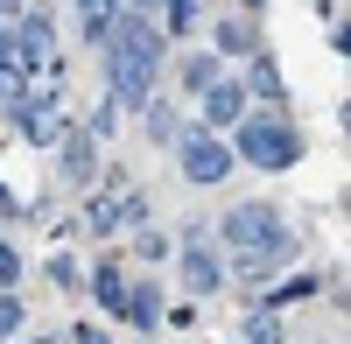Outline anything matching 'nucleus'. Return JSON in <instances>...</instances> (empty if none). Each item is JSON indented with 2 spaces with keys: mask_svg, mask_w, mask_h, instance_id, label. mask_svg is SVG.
I'll return each instance as SVG.
<instances>
[{
  "mask_svg": "<svg viewBox=\"0 0 351 344\" xmlns=\"http://www.w3.org/2000/svg\"><path fill=\"white\" fill-rule=\"evenodd\" d=\"M218 49L239 56V49H246V21H225V28H218Z\"/></svg>",
  "mask_w": 351,
  "mask_h": 344,
  "instance_id": "obj_17",
  "label": "nucleus"
},
{
  "mask_svg": "<svg viewBox=\"0 0 351 344\" xmlns=\"http://www.w3.org/2000/svg\"><path fill=\"white\" fill-rule=\"evenodd\" d=\"M0 56H8V28H0Z\"/></svg>",
  "mask_w": 351,
  "mask_h": 344,
  "instance_id": "obj_22",
  "label": "nucleus"
},
{
  "mask_svg": "<svg viewBox=\"0 0 351 344\" xmlns=\"http://www.w3.org/2000/svg\"><path fill=\"white\" fill-rule=\"evenodd\" d=\"M246 337H253V344H281V323H274V317H253Z\"/></svg>",
  "mask_w": 351,
  "mask_h": 344,
  "instance_id": "obj_18",
  "label": "nucleus"
},
{
  "mask_svg": "<svg viewBox=\"0 0 351 344\" xmlns=\"http://www.w3.org/2000/svg\"><path fill=\"white\" fill-rule=\"evenodd\" d=\"M112 14H120V0H77V21H84V36H106Z\"/></svg>",
  "mask_w": 351,
  "mask_h": 344,
  "instance_id": "obj_13",
  "label": "nucleus"
},
{
  "mask_svg": "<svg viewBox=\"0 0 351 344\" xmlns=\"http://www.w3.org/2000/svg\"><path fill=\"white\" fill-rule=\"evenodd\" d=\"M218 232H225V253H232L246 274H260L267 260H281V253H288V225H281L267 204H239V211H225Z\"/></svg>",
  "mask_w": 351,
  "mask_h": 344,
  "instance_id": "obj_2",
  "label": "nucleus"
},
{
  "mask_svg": "<svg viewBox=\"0 0 351 344\" xmlns=\"http://www.w3.org/2000/svg\"><path fill=\"white\" fill-rule=\"evenodd\" d=\"M155 317H162V295L148 288V281H134V288H127V323L134 330H155Z\"/></svg>",
  "mask_w": 351,
  "mask_h": 344,
  "instance_id": "obj_10",
  "label": "nucleus"
},
{
  "mask_svg": "<svg viewBox=\"0 0 351 344\" xmlns=\"http://www.w3.org/2000/svg\"><path fill=\"white\" fill-rule=\"evenodd\" d=\"M162 8H169V28H162V36H190V28H197V0H162Z\"/></svg>",
  "mask_w": 351,
  "mask_h": 344,
  "instance_id": "obj_14",
  "label": "nucleus"
},
{
  "mask_svg": "<svg viewBox=\"0 0 351 344\" xmlns=\"http://www.w3.org/2000/svg\"><path fill=\"white\" fill-rule=\"evenodd\" d=\"M141 218H148V197L127 190V183H112L92 204V232H127V225H141Z\"/></svg>",
  "mask_w": 351,
  "mask_h": 344,
  "instance_id": "obj_5",
  "label": "nucleus"
},
{
  "mask_svg": "<svg viewBox=\"0 0 351 344\" xmlns=\"http://www.w3.org/2000/svg\"><path fill=\"white\" fill-rule=\"evenodd\" d=\"M204 84H218V64L211 56H190L183 64V92H204Z\"/></svg>",
  "mask_w": 351,
  "mask_h": 344,
  "instance_id": "obj_15",
  "label": "nucleus"
},
{
  "mask_svg": "<svg viewBox=\"0 0 351 344\" xmlns=\"http://www.w3.org/2000/svg\"><path fill=\"white\" fill-rule=\"evenodd\" d=\"M183 281H190V295L225 288V267H218V253L204 246V239H183Z\"/></svg>",
  "mask_w": 351,
  "mask_h": 344,
  "instance_id": "obj_8",
  "label": "nucleus"
},
{
  "mask_svg": "<svg viewBox=\"0 0 351 344\" xmlns=\"http://www.w3.org/2000/svg\"><path fill=\"white\" fill-rule=\"evenodd\" d=\"M246 84H253L260 99H267V112H281V106H288V84H281V64H274L267 49H253V56H246Z\"/></svg>",
  "mask_w": 351,
  "mask_h": 344,
  "instance_id": "obj_9",
  "label": "nucleus"
},
{
  "mask_svg": "<svg viewBox=\"0 0 351 344\" xmlns=\"http://www.w3.org/2000/svg\"><path fill=\"white\" fill-rule=\"evenodd\" d=\"M232 162L246 169H267V176H281V169L302 162V134L281 120V112H260V120H239V140H232Z\"/></svg>",
  "mask_w": 351,
  "mask_h": 344,
  "instance_id": "obj_3",
  "label": "nucleus"
},
{
  "mask_svg": "<svg viewBox=\"0 0 351 344\" xmlns=\"http://www.w3.org/2000/svg\"><path fill=\"white\" fill-rule=\"evenodd\" d=\"M183 176H190V183H225V176H232V148H225L218 134L197 127V134L183 140Z\"/></svg>",
  "mask_w": 351,
  "mask_h": 344,
  "instance_id": "obj_4",
  "label": "nucleus"
},
{
  "mask_svg": "<svg viewBox=\"0 0 351 344\" xmlns=\"http://www.w3.org/2000/svg\"><path fill=\"white\" fill-rule=\"evenodd\" d=\"M14 330H21V302H14V295H0V344H8Z\"/></svg>",
  "mask_w": 351,
  "mask_h": 344,
  "instance_id": "obj_16",
  "label": "nucleus"
},
{
  "mask_svg": "<svg viewBox=\"0 0 351 344\" xmlns=\"http://www.w3.org/2000/svg\"><path fill=\"white\" fill-rule=\"evenodd\" d=\"M64 176L71 183L92 176V134H64Z\"/></svg>",
  "mask_w": 351,
  "mask_h": 344,
  "instance_id": "obj_12",
  "label": "nucleus"
},
{
  "mask_svg": "<svg viewBox=\"0 0 351 344\" xmlns=\"http://www.w3.org/2000/svg\"><path fill=\"white\" fill-rule=\"evenodd\" d=\"M8 112H14V127H21L28 140H64V120H56V106H49L43 92H21V99H8Z\"/></svg>",
  "mask_w": 351,
  "mask_h": 344,
  "instance_id": "obj_6",
  "label": "nucleus"
},
{
  "mask_svg": "<svg viewBox=\"0 0 351 344\" xmlns=\"http://www.w3.org/2000/svg\"><path fill=\"white\" fill-rule=\"evenodd\" d=\"M246 8H267V0H246Z\"/></svg>",
  "mask_w": 351,
  "mask_h": 344,
  "instance_id": "obj_23",
  "label": "nucleus"
},
{
  "mask_svg": "<svg viewBox=\"0 0 351 344\" xmlns=\"http://www.w3.org/2000/svg\"><path fill=\"white\" fill-rule=\"evenodd\" d=\"M106 42H112V99L120 106H148V92H155V64H162V28L148 21V14H112V28H106Z\"/></svg>",
  "mask_w": 351,
  "mask_h": 344,
  "instance_id": "obj_1",
  "label": "nucleus"
},
{
  "mask_svg": "<svg viewBox=\"0 0 351 344\" xmlns=\"http://www.w3.org/2000/svg\"><path fill=\"white\" fill-rule=\"evenodd\" d=\"M246 120V84H204V134H218V127H239Z\"/></svg>",
  "mask_w": 351,
  "mask_h": 344,
  "instance_id": "obj_7",
  "label": "nucleus"
},
{
  "mask_svg": "<svg viewBox=\"0 0 351 344\" xmlns=\"http://www.w3.org/2000/svg\"><path fill=\"white\" fill-rule=\"evenodd\" d=\"M127 8H134V14H155V8H162V0H127Z\"/></svg>",
  "mask_w": 351,
  "mask_h": 344,
  "instance_id": "obj_21",
  "label": "nucleus"
},
{
  "mask_svg": "<svg viewBox=\"0 0 351 344\" xmlns=\"http://www.w3.org/2000/svg\"><path fill=\"white\" fill-rule=\"evenodd\" d=\"M92 295L112 309V317H127V274H120V267H99V274H92Z\"/></svg>",
  "mask_w": 351,
  "mask_h": 344,
  "instance_id": "obj_11",
  "label": "nucleus"
},
{
  "mask_svg": "<svg viewBox=\"0 0 351 344\" xmlns=\"http://www.w3.org/2000/svg\"><path fill=\"white\" fill-rule=\"evenodd\" d=\"M0 281H21V260H14V246H0Z\"/></svg>",
  "mask_w": 351,
  "mask_h": 344,
  "instance_id": "obj_19",
  "label": "nucleus"
},
{
  "mask_svg": "<svg viewBox=\"0 0 351 344\" xmlns=\"http://www.w3.org/2000/svg\"><path fill=\"white\" fill-rule=\"evenodd\" d=\"M71 344H106V337L99 330H71Z\"/></svg>",
  "mask_w": 351,
  "mask_h": 344,
  "instance_id": "obj_20",
  "label": "nucleus"
}]
</instances>
